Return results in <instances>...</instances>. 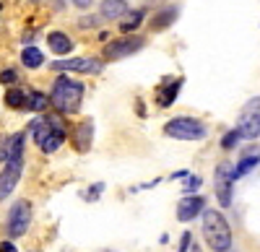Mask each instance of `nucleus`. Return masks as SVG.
<instances>
[{
    "label": "nucleus",
    "mask_w": 260,
    "mask_h": 252,
    "mask_svg": "<svg viewBox=\"0 0 260 252\" xmlns=\"http://www.w3.org/2000/svg\"><path fill=\"white\" fill-rule=\"evenodd\" d=\"M31 130H34V140L37 146L45 154H52L57 151L62 140H65V125L60 122V117L55 115H47V117H39L34 125H31Z\"/></svg>",
    "instance_id": "1"
},
{
    "label": "nucleus",
    "mask_w": 260,
    "mask_h": 252,
    "mask_svg": "<svg viewBox=\"0 0 260 252\" xmlns=\"http://www.w3.org/2000/svg\"><path fill=\"white\" fill-rule=\"evenodd\" d=\"M81 99H83V86H81L78 81H71V78H65V76H60V78L55 81L50 101L55 104L57 112H62V115L78 112Z\"/></svg>",
    "instance_id": "2"
},
{
    "label": "nucleus",
    "mask_w": 260,
    "mask_h": 252,
    "mask_svg": "<svg viewBox=\"0 0 260 252\" xmlns=\"http://www.w3.org/2000/svg\"><path fill=\"white\" fill-rule=\"evenodd\" d=\"M203 237H206V244L213 252H226L232 247V229L219 211H206L203 213Z\"/></svg>",
    "instance_id": "3"
},
{
    "label": "nucleus",
    "mask_w": 260,
    "mask_h": 252,
    "mask_svg": "<svg viewBox=\"0 0 260 252\" xmlns=\"http://www.w3.org/2000/svg\"><path fill=\"white\" fill-rule=\"evenodd\" d=\"M164 133L177 140H201V138H206V125L192 117H177L164 125Z\"/></svg>",
    "instance_id": "4"
},
{
    "label": "nucleus",
    "mask_w": 260,
    "mask_h": 252,
    "mask_svg": "<svg viewBox=\"0 0 260 252\" xmlns=\"http://www.w3.org/2000/svg\"><path fill=\"white\" fill-rule=\"evenodd\" d=\"M29 224H31V205H29L26 200H18V203L11 208V213H8V234H11V237L26 234Z\"/></svg>",
    "instance_id": "5"
},
{
    "label": "nucleus",
    "mask_w": 260,
    "mask_h": 252,
    "mask_svg": "<svg viewBox=\"0 0 260 252\" xmlns=\"http://www.w3.org/2000/svg\"><path fill=\"white\" fill-rule=\"evenodd\" d=\"M232 169H234V166H232L229 161H221L219 166H216V177H213V185H216V198H219V203H221L224 208H226V205H232V182H234Z\"/></svg>",
    "instance_id": "6"
},
{
    "label": "nucleus",
    "mask_w": 260,
    "mask_h": 252,
    "mask_svg": "<svg viewBox=\"0 0 260 252\" xmlns=\"http://www.w3.org/2000/svg\"><path fill=\"white\" fill-rule=\"evenodd\" d=\"M21 166H24V154H16V156H11L6 161L3 174H0V200L13 193V187H16L18 177H21Z\"/></svg>",
    "instance_id": "7"
},
{
    "label": "nucleus",
    "mask_w": 260,
    "mask_h": 252,
    "mask_svg": "<svg viewBox=\"0 0 260 252\" xmlns=\"http://www.w3.org/2000/svg\"><path fill=\"white\" fill-rule=\"evenodd\" d=\"M143 47V39L141 37H127V39H117V42H110L104 50V57L107 60H120V57H127Z\"/></svg>",
    "instance_id": "8"
},
{
    "label": "nucleus",
    "mask_w": 260,
    "mask_h": 252,
    "mask_svg": "<svg viewBox=\"0 0 260 252\" xmlns=\"http://www.w3.org/2000/svg\"><path fill=\"white\" fill-rule=\"evenodd\" d=\"M55 70H76V73H99L102 60L96 57H76V60H60L52 65Z\"/></svg>",
    "instance_id": "9"
},
{
    "label": "nucleus",
    "mask_w": 260,
    "mask_h": 252,
    "mask_svg": "<svg viewBox=\"0 0 260 252\" xmlns=\"http://www.w3.org/2000/svg\"><path fill=\"white\" fill-rule=\"evenodd\" d=\"M237 130H240V135H245V138H257V133H260L257 99L247 104V110H245V115H242V122H240V128H237Z\"/></svg>",
    "instance_id": "10"
},
{
    "label": "nucleus",
    "mask_w": 260,
    "mask_h": 252,
    "mask_svg": "<svg viewBox=\"0 0 260 252\" xmlns=\"http://www.w3.org/2000/svg\"><path fill=\"white\" fill-rule=\"evenodd\" d=\"M201 211H203V198H198V195L182 198L180 205H177V219H180V221H190V219L198 216Z\"/></svg>",
    "instance_id": "11"
},
{
    "label": "nucleus",
    "mask_w": 260,
    "mask_h": 252,
    "mask_svg": "<svg viewBox=\"0 0 260 252\" xmlns=\"http://www.w3.org/2000/svg\"><path fill=\"white\" fill-rule=\"evenodd\" d=\"M91 133H94L91 120H86V122H81V125H78L76 133H73V146H76V151L86 154V151L91 149Z\"/></svg>",
    "instance_id": "12"
},
{
    "label": "nucleus",
    "mask_w": 260,
    "mask_h": 252,
    "mask_svg": "<svg viewBox=\"0 0 260 252\" xmlns=\"http://www.w3.org/2000/svg\"><path fill=\"white\" fill-rule=\"evenodd\" d=\"M47 45L55 55H68L73 50V42L68 39V34H62V31H52L47 34Z\"/></svg>",
    "instance_id": "13"
},
{
    "label": "nucleus",
    "mask_w": 260,
    "mask_h": 252,
    "mask_svg": "<svg viewBox=\"0 0 260 252\" xmlns=\"http://www.w3.org/2000/svg\"><path fill=\"white\" fill-rule=\"evenodd\" d=\"M127 13V3L125 0H104L102 3V16L104 18H120Z\"/></svg>",
    "instance_id": "14"
},
{
    "label": "nucleus",
    "mask_w": 260,
    "mask_h": 252,
    "mask_svg": "<svg viewBox=\"0 0 260 252\" xmlns=\"http://www.w3.org/2000/svg\"><path fill=\"white\" fill-rule=\"evenodd\" d=\"M24 107L29 112H42L47 107V96L39 94V91H24Z\"/></svg>",
    "instance_id": "15"
},
{
    "label": "nucleus",
    "mask_w": 260,
    "mask_h": 252,
    "mask_svg": "<svg viewBox=\"0 0 260 252\" xmlns=\"http://www.w3.org/2000/svg\"><path fill=\"white\" fill-rule=\"evenodd\" d=\"M182 86V81L177 78L175 83H172V86H164V89H159V94H156V99H159V104L161 107H169L172 101H175V96H177V89Z\"/></svg>",
    "instance_id": "16"
},
{
    "label": "nucleus",
    "mask_w": 260,
    "mask_h": 252,
    "mask_svg": "<svg viewBox=\"0 0 260 252\" xmlns=\"http://www.w3.org/2000/svg\"><path fill=\"white\" fill-rule=\"evenodd\" d=\"M21 62H24L26 68H39L42 62H45V55H42L37 47H26L24 52H21Z\"/></svg>",
    "instance_id": "17"
},
{
    "label": "nucleus",
    "mask_w": 260,
    "mask_h": 252,
    "mask_svg": "<svg viewBox=\"0 0 260 252\" xmlns=\"http://www.w3.org/2000/svg\"><path fill=\"white\" fill-rule=\"evenodd\" d=\"M252 166H257V151H247V156L242 159V164L237 166V169H232V177H234V179H240L245 172L252 169Z\"/></svg>",
    "instance_id": "18"
},
{
    "label": "nucleus",
    "mask_w": 260,
    "mask_h": 252,
    "mask_svg": "<svg viewBox=\"0 0 260 252\" xmlns=\"http://www.w3.org/2000/svg\"><path fill=\"white\" fill-rule=\"evenodd\" d=\"M175 18H177V8H167V11H161L156 18H151V29H164V26L172 24Z\"/></svg>",
    "instance_id": "19"
},
{
    "label": "nucleus",
    "mask_w": 260,
    "mask_h": 252,
    "mask_svg": "<svg viewBox=\"0 0 260 252\" xmlns=\"http://www.w3.org/2000/svg\"><path fill=\"white\" fill-rule=\"evenodd\" d=\"M141 21H143V13H141V11H133V13H130V18H125L122 24H120L122 34H130L133 29H138V24H141Z\"/></svg>",
    "instance_id": "20"
},
{
    "label": "nucleus",
    "mask_w": 260,
    "mask_h": 252,
    "mask_svg": "<svg viewBox=\"0 0 260 252\" xmlns=\"http://www.w3.org/2000/svg\"><path fill=\"white\" fill-rule=\"evenodd\" d=\"M6 104H8V107H13V110H21V107H24V91H21V89L8 91L6 94Z\"/></svg>",
    "instance_id": "21"
},
{
    "label": "nucleus",
    "mask_w": 260,
    "mask_h": 252,
    "mask_svg": "<svg viewBox=\"0 0 260 252\" xmlns=\"http://www.w3.org/2000/svg\"><path fill=\"white\" fill-rule=\"evenodd\" d=\"M240 143V130H229L226 135H224V140H221V146L229 151V149H234V146Z\"/></svg>",
    "instance_id": "22"
},
{
    "label": "nucleus",
    "mask_w": 260,
    "mask_h": 252,
    "mask_svg": "<svg viewBox=\"0 0 260 252\" xmlns=\"http://www.w3.org/2000/svg\"><path fill=\"white\" fill-rule=\"evenodd\" d=\"M0 81H3V83H16V70H3V73H0Z\"/></svg>",
    "instance_id": "23"
},
{
    "label": "nucleus",
    "mask_w": 260,
    "mask_h": 252,
    "mask_svg": "<svg viewBox=\"0 0 260 252\" xmlns=\"http://www.w3.org/2000/svg\"><path fill=\"white\" fill-rule=\"evenodd\" d=\"M102 187H104V185H94V187H91V193L86 195V198H89V200H96V195L102 193Z\"/></svg>",
    "instance_id": "24"
},
{
    "label": "nucleus",
    "mask_w": 260,
    "mask_h": 252,
    "mask_svg": "<svg viewBox=\"0 0 260 252\" xmlns=\"http://www.w3.org/2000/svg\"><path fill=\"white\" fill-rule=\"evenodd\" d=\"M198 185H201V179H198V177H190V179H187V185H185V190H195Z\"/></svg>",
    "instance_id": "25"
},
{
    "label": "nucleus",
    "mask_w": 260,
    "mask_h": 252,
    "mask_svg": "<svg viewBox=\"0 0 260 252\" xmlns=\"http://www.w3.org/2000/svg\"><path fill=\"white\" fill-rule=\"evenodd\" d=\"M0 252H18V249H16L13 242H3V244H0Z\"/></svg>",
    "instance_id": "26"
},
{
    "label": "nucleus",
    "mask_w": 260,
    "mask_h": 252,
    "mask_svg": "<svg viewBox=\"0 0 260 252\" xmlns=\"http://www.w3.org/2000/svg\"><path fill=\"white\" fill-rule=\"evenodd\" d=\"M73 3H76L78 8H89V3H91V0H73Z\"/></svg>",
    "instance_id": "27"
},
{
    "label": "nucleus",
    "mask_w": 260,
    "mask_h": 252,
    "mask_svg": "<svg viewBox=\"0 0 260 252\" xmlns=\"http://www.w3.org/2000/svg\"><path fill=\"white\" fill-rule=\"evenodd\" d=\"M192 252H201V249H198V247H195V244H192Z\"/></svg>",
    "instance_id": "28"
},
{
    "label": "nucleus",
    "mask_w": 260,
    "mask_h": 252,
    "mask_svg": "<svg viewBox=\"0 0 260 252\" xmlns=\"http://www.w3.org/2000/svg\"><path fill=\"white\" fill-rule=\"evenodd\" d=\"M0 11H3V6H0Z\"/></svg>",
    "instance_id": "29"
},
{
    "label": "nucleus",
    "mask_w": 260,
    "mask_h": 252,
    "mask_svg": "<svg viewBox=\"0 0 260 252\" xmlns=\"http://www.w3.org/2000/svg\"><path fill=\"white\" fill-rule=\"evenodd\" d=\"M34 252H37V249H34Z\"/></svg>",
    "instance_id": "30"
}]
</instances>
